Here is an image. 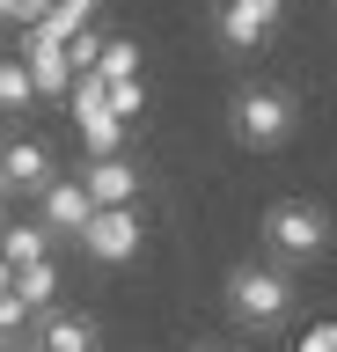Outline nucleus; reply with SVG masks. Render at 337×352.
<instances>
[{
    "instance_id": "1",
    "label": "nucleus",
    "mask_w": 337,
    "mask_h": 352,
    "mask_svg": "<svg viewBox=\"0 0 337 352\" xmlns=\"http://www.w3.org/2000/svg\"><path fill=\"white\" fill-rule=\"evenodd\" d=\"M227 308H235V323H249V330H279L286 308H293V279L271 272V264H235V272H227Z\"/></svg>"
},
{
    "instance_id": "2",
    "label": "nucleus",
    "mask_w": 337,
    "mask_h": 352,
    "mask_svg": "<svg viewBox=\"0 0 337 352\" xmlns=\"http://www.w3.org/2000/svg\"><path fill=\"white\" fill-rule=\"evenodd\" d=\"M293 96L286 88H242L235 103H227V125H235V140L242 147H286L293 140Z\"/></svg>"
},
{
    "instance_id": "3",
    "label": "nucleus",
    "mask_w": 337,
    "mask_h": 352,
    "mask_svg": "<svg viewBox=\"0 0 337 352\" xmlns=\"http://www.w3.org/2000/svg\"><path fill=\"white\" fill-rule=\"evenodd\" d=\"M264 242H271V257H286V264H315L330 250V220L315 213L308 198H286V206L264 213Z\"/></svg>"
},
{
    "instance_id": "4",
    "label": "nucleus",
    "mask_w": 337,
    "mask_h": 352,
    "mask_svg": "<svg viewBox=\"0 0 337 352\" xmlns=\"http://www.w3.org/2000/svg\"><path fill=\"white\" fill-rule=\"evenodd\" d=\"M23 74H30V88L45 96V103H67V88H73V66H67V37L51 30L45 15L37 22H23Z\"/></svg>"
},
{
    "instance_id": "5",
    "label": "nucleus",
    "mask_w": 337,
    "mask_h": 352,
    "mask_svg": "<svg viewBox=\"0 0 337 352\" xmlns=\"http://www.w3.org/2000/svg\"><path fill=\"white\" fill-rule=\"evenodd\" d=\"M73 242H81L95 264H132L139 242H147V228H139L132 206H95V213L81 220V235H73Z\"/></svg>"
},
{
    "instance_id": "6",
    "label": "nucleus",
    "mask_w": 337,
    "mask_h": 352,
    "mask_svg": "<svg viewBox=\"0 0 337 352\" xmlns=\"http://www.w3.org/2000/svg\"><path fill=\"white\" fill-rule=\"evenodd\" d=\"M67 103H73V125H81V147H89V154H125L132 125H117V118H111V103H103V81H95V74H73Z\"/></svg>"
},
{
    "instance_id": "7",
    "label": "nucleus",
    "mask_w": 337,
    "mask_h": 352,
    "mask_svg": "<svg viewBox=\"0 0 337 352\" xmlns=\"http://www.w3.org/2000/svg\"><path fill=\"white\" fill-rule=\"evenodd\" d=\"M59 176V162H51L45 140H8L0 147V191H15V198H37Z\"/></svg>"
},
{
    "instance_id": "8",
    "label": "nucleus",
    "mask_w": 337,
    "mask_h": 352,
    "mask_svg": "<svg viewBox=\"0 0 337 352\" xmlns=\"http://www.w3.org/2000/svg\"><path fill=\"white\" fill-rule=\"evenodd\" d=\"M73 184L89 191V206H132V198H139L132 154H89V169L73 176Z\"/></svg>"
},
{
    "instance_id": "9",
    "label": "nucleus",
    "mask_w": 337,
    "mask_h": 352,
    "mask_svg": "<svg viewBox=\"0 0 337 352\" xmlns=\"http://www.w3.org/2000/svg\"><path fill=\"white\" fill-rule=\"evenodd\" d=\"M37 206H45V213H37V228H45V235H81V220L95 213L89 191H81L73 176H51L45 191H37Z\"/></svg>"
},
{
    "instance_id": "10",
    "label": "nucleus",
    "mask_w": 337,
    "mask_h": 352,
    "mask_svg": "<svg viewBox=\"0 0 337 352\" xmlns=\"http://www.w3.org/2000/svg\"><path fill=\"white\" fill-rule=\"evenodd\" d=\"M30 352H95V323L73 308H37V345Z\"/></svg>"
},
{
    "instance_id": "11",
    "label": "nucleus",
    "mask_w": 337,
    "mask_h": 352,
    "mask_svg": "<svg viewBox=\"0 0 337 352\" xmlns=\"http://www.w3.org/2000/svg\"><path fill=\"white\" fill-rule=\"evenodd\" d=\"M8 286H15V294H23V308L37 316V308H51V294H59V264H51V257L15 264V272H8Z\"/></svg>"
},
{
    "instance_id": "12",
    "label": "nucleus",
    "mask_w": 337,
    "mask_h": 352,
    "mask_svg": "<svg viewBox=\"0 0 337 352\" xmlns=\"http://www.w3.org/2000/svg\"><path fill=\"white\" fill-rule=\"evenodd\" d=\"M0 257H8V272L15 264H37V257H51V235L37 220H15V228H0Z\"/></svg>"
},
{
    "instance_id": "13",
    "label": "nucleus",
    "mask_w": 337,
    "mask_h": 352,
    "mask_svg": "<svg viewBox=\"0 0 337 352\" xmlns=\"http://www.w3.org/2000/svg\"><path fill=\"white\" fill-rule=\"evenodd\" d=\"M213 30H220V44H227V52H257V44L271 37V22H257L249 8H235V0L220 8V22H213Z\"/></svg>"
},
{
    "instance_id": "14",
    "label": "nucleus",
    "mask_w": 337,
    "mask_h": 352,
    "mask_svg": "<svg viewBox=\"0 0 337 352\" xmlns=\"http://www.w3.org/2000/svg\"><path fill=\"white\" fill-rule=\"evenodd\" d=\"M30 103H37V88H30L23 59H15V52H0V118H23Z\"/></svg>"
},
{
    "instance_id": "15",
    "label": "nucleus",
    "mask_w": 337,
    "mask_h": 352,
    "mask_svg": "<svg viewBox=\"0 0 337 352\" xmlns=\"http://www.w3.org/2000/svg\"><path fill=\"white\" fill-rule=\"evenodd\" d=\"M89 74H95V81H132V74H139V44L132 37H103V52H95Z\"/></svg>"
},
{
    "instance_id": "16",
    "label": "nucleus",
    "mask_w": 337,
    "mask_h": 352,
    "mask_svg": "<svg viewBox=\"0 0 337 352\" xmlns=\"http://www.w3.org/2000/svg\"><path fill=\"white\" fill-rule=\"evenodd\" d=\"M103 103H111L117 125H132L139 110H147V88H139V74H132V81H103Z\"/></svg>"
},
{
    "instance_id": "17",
    "label": "nucleus",
    "mask_w": 337,
    "mask_h": 352,
    "mask_svg": "<svg viewBox=\"0 0 337 352\" xmlns=\"http://www.w3.org/2000/svg\"><path fill=\"white\" fill-rule=\"evenodd\" d=\"M95 52H103V37H95L89 22H81V30H67V66H73V74H89Z\"/></svg>"
},
{
    "instance_id": "18",
    "label": "nucleus",
    "mask_w": 337,
    "mask_h": 352,
    "mask_svg": "<svg viewBox=\"0 0 337 352\" xmlns=\"http://www.w3.org/2000/svg\"><path fill=\"white\" fill-rule=\"evenodd\" d=\"M89 15H95V0H51V8H45V22L59 30V37H67V30H81Z\"/></svg>"
},
{
    "instance_id": "19",
    "label": "nucleus",
    "mask_w": 337,
    "mask_h": 352,
    "mask_svg": "<svg viewBox=\"0 0 337 352\" xmlns=\"http://www.w3.org/2000/svg\"><path fill=\"white\" fill-rule=\"evenodd\" d=\"M30 323V308H23V294L15 286H0V338H15V330Z\"/></svg>"
},
{
    "instance_id": "20",
    "label": "nucleus",
    "mask_w": 337,
    "mask_h": 352,
    "mask_svg": "<svg viewBox=\"0 0 337 352\" xmlns=\"http://www.w3.org/2000/svg\"><path fill=\"white\" fill-rule=\"evenodd\" d=\"M301 352H337V323H315L308 338H301Z\"/></svg>"
},
{
    "instance_id": "21",
    "label": "nucleus",
    "mask_w": 337,
    "mask_h": 352,
    "mask_svg": "<svg viewBox=\"0 0 337 352\" xmlns=\"http://www.w3.org/2000/svg\"><path fill=\"white\" fill-rule=\"evenodd\" d=\"M235 8H249L257 22H279V8H286V0H235Z\"/></svg>"
},
{
    "instance_id": "22",
    "label": "nucleus",
    "mask_w": 337,
    "mask_h": 352,
    "mask_svg": "<svg viewBox=\"0 0 337 352\" xmlns=\"http://www.w3.org/2000/svg\"><path fill=\"white\" fill-rule=\"evenodd\" d=\"M0 22H37V15H30L23 0H0Z\"/></svg>"
},
{
    "instance_id": "23",
    "label": "nucleus",
    "mask_w": 337,
    "mask_h": 352,
    "mask_svg": "<svg viewBox=\"0 0 337 352\" xmlns=\"http://www.w3.org/2000/svg\"><path fill=\"white\" fill-rule=\"evenodd\" d=\"M23 8H30V15H45V8H51V0H23Z\"/></svg>"
},
{
    "instance_id": "24",
    "label": "nucleus",
    "mask_w": 337,
    "mask_h": 352,
    "mask_svg": "<svg viewBox=\"0 0 337 352\" xmlns=\"http://www.w3.org/2000/svg\"><path fill=\"white\" fill-rule=\"evenodd\" d=\"M0 352H30V345H15V338H0Z\"/></svg>"
},
{
    "instance_id": "25",
    "label": "nucleus",
    "mask_w": 337,
    "mask_h": 352,
    "mask_svg": "<svg viewBox=\"0 0 337 352\" xmlns=\"http://www.w3.org/2000/svg\"><path fill=\"white\" fill-rule=\"evenodd\" d=\"M0 286H8V257H0Z\"/></svg>"
},
{
    "instance_id": "26",
    "label": "nucleus",
    "mask_w": 337,
    "mask_h": 352,
    "mask_svg": "<svg viewBox=\"0 0 337 352\" xmlns=\"http://www.w3.org/2000/svg\"><path fill=\"white\" fill-rule=\"evenodd\" d=\"M0 206H8V191H0Z\"/></svg>"
}]
</instances>
